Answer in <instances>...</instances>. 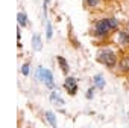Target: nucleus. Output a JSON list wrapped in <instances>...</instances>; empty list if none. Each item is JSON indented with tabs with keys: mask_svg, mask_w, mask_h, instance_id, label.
I'll return each mask as SVG.
<instances>
[{
	"mask_svg": "<svg viewBox=\"0 0 129 128\" xmlns=\"http://www.w3.org/2000/svg\"><path fill=\"white\" fill-rule=\"evenodd\" d=\"M118 28V22L115 17L111 18H102L94 25V37L97 38H105L111 31H115Z\"/></svg>",
	"mask_w": 129,
	"mask_h": 128,
	"instance_id": "obj_1",
	"label": "nucleus"
},
{
	"mask_svg": "<svg viewBox=\"0 0 129 128\" xmlns=\"http://www.w3.org/2000/svg\"><path fill=\"white\" fill-rule=\"evenodd\" d=\"M37 78H38L40 81H43V82L47 86V89H50V90L55 89V81H53V75H52L50 70H47V69H44V67H38V70H37Z\"/></svg>",
	"mask_w": 129,
	"mask_h": 128,
	"instance_id": "obj_2",
	"label": "nucleus"
},
{
	"mask_svg": "<svg viewBox=\"0 0 129 128\" xmlns=\"http://www.w3.org/2000/svg\"><path fill=\"white\" fill-rule=\"evenodd\" d=\"M97 61H100L102 64H105L108 67H112L115 64V53L111 49H103L97 53Z\"/></svg>",
	"mask_w": 129,
	"mask_h": 128,
	"instance_id": "obj_3",
	"label": "nucleus"
},
{
	"mask_svg": "<svg viewBox=\"0 0 129 128\" xmlns=\"http://www.w3.org/2000/svg\"><path fill=\"white\" fill-rule=\"evenodd\" d=\"M64 87L67 89V92H69V95H76L78 93V84H76V81H75V78H72V76H69L66 81H64Z\"/></svg>",
	"mask_w": 129,
	"mask_h": 128,
	"instance_id": "obj_4",
	"label": "nucleus"
},
{
	"mask_svg": "<svg viewBox=\"0 0 129 128\" xmlns=\"http://www.w3.org/2000/svg\"><path fill=\"white\" fill-rule=\"evenodd\" d=\"M118 43L123 44V46L129 44V32L127 31H120L118 32Z\"/></svg>",
	"mask_w": 129,
	"mask_h": 128,
	"instance_id": "obj_5",
	"label": "nucleus"
},
{
	"mask_svg": "<svg viewBox=\"0 0 129 128\" xmlns=\"http://www.w3.org/2000/svg\"><path fill=\"white\" fill-rule=\"evenodd\" d=\"M41 47H43V43H41L40 35H34L32 37V49L35 52H38V50H41Z\"/></svg>",
	"mask_w": 129,
	"mask_h": 128,
	"instance_id": "obj_6",
	"label": "nucleus"
},
{
	"mask_svg": "<svg viewBox=\"0 0 129 128\" xmlns=\"http://www.w3.org/2000/svg\"><path fill=\"white\" fill-rule=\"evenodd\" d=\"M44 116H46V120H47L53 128H58V125H56V117H55V114H53L52 111H46Z\"/></svg>",
	"mask_w": 129,
	"mask_h": 128,
	"instance_id": "obj_7",
	"label": "nucleus"
},
{
	"mask_svg": "<svg viewBox=\"0 0 129 128\" xmlns=\"http://www.w3.org/2000/svg\"><path fill=\"white\" fill-rule=\"evenodd\" d=\"M93 81H94V89H103V87H105V79H103V76L96 75V76L93 78Z\"/></svg>",
	"mask_w": 129,
	"mask_h": 128,
	"instance_id": "obj_8",
	"label": "nucleus"
},
{
	"mask_svg": "<svg viewBox=\"0 0 129 128\" xmlns=\"http://www.w3.org/2000/svg\"><path fill=\"white\" fill-rule=\"evenodd\" d=\"M58 62H59V67L62 69L64 73H69V64H67V59L62 58V56H58Z\"/></svg>",
	"mask_w": 129,
	"mask_h": 128,
	"instance_id": "obj_9",
	"label": "nucleus"
},
{
	"mask_svg": "<svg viewBox=\"0 0 129 128\" xmlns=\"http://www.w3.org/2000/svg\"><path fill=\"white\" fill-rule=\"evenodd\" d=\"M17 20H18V25H20V26H24V28H26L27 23H29V22H27V15H26L24 12H18Z\"/></svg>",
	"mask_w": 129,
	"mask_h": 128,
	"instance_id": "obj_10",
	"label": "nucleus"
},
{
	"mask_svg": "<svg viewBox=\"0 0 129 128\" xmlns=\"http://www.w3.org/2000/svg\"><path fill=\"white\" fill-rule=\"evenodd\" d=\"M120 69H121V72H129V56H124L123 59H121V62H120Z\"/></svg>",
	"mask_w": 129,
	"mask_h": 128,
	"instance_id": "obj_11",
	"label": "nucleus"
},
{
	"mask_svg": "<svg viewBox=\"0 0 129 128\" xmlns=\"http://www.w3.org/2000/svg\"><path fill=\"white\" fill-rule=\"evenodd\" d=\"M52 35H53V29H52L50 22H47V28H46V38H47V40H50V38H52Z\"/></svg>",
	"mask_w": 129,
	"mask_h": 128,
	"instance_id": "obj_12",
	"label": "nucleus"
},
{
	"mask_svg": "<svg viewBox=\"0 0 129 128\" xmlns=\"http://www.w3.org/2000/svg\"><path fill=\"white\" fill-rule=\"evenodd\" d=\"M100 2H102V0H85L87 6H90V8H96V6H99Z\"/></svg>",
	"mask_w": 129,
	"mask_h": 128,
	"instance_id": "obj_13",
	"label": "nucleus"
},
{
	"mask_svg": "<svg viewBox=\"0 0 129 128\" xmlns=\"http://www.w3.org/2000/svg\"><path fill=\"white\" fill-rule=\"evenodd\" d=\"M29 69H30V67H29V64H27V62H26V64H23V67H21V73H23L24 76H27V75H29Z\"/></svg>",
	"mask_w": 129,
	"mask_h": 128,
	"instance_id": "obj_14",
	"label": "nucleus"
},
{
	"mask_svg": "<svg viewBox=\"0 0 129 128\" xmlns=\"http://www.w3.org/2000/svg\"><path fill=\"white\" fill-rule=\"evenodd\" d=\"M93 92H94V89H90V90H88V93H87L88 99H91V98H93Z\"/></svg>",
	"mask_w": 129,
	"mask_h": 128,
	"instance_id": "obj_15",
	"label": "nucleus"
}]
</instances>
